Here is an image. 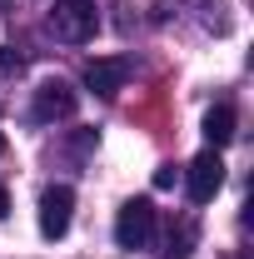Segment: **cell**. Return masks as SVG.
Wrapping results in <instances>:
<instances>
[{"mask_svg":"<svg viewBox=\"0 0 254 259\" xmlns=\"http://www.w3.org/2000/svg\"><path fill=\"white\" fill-rule=\"evenodd\" d=\"M50 30H55V40H65V45H85V40L100 30V15H95L90 0H55Z\"/></svg>","mask_w":254,"mask_h":259,"instance_id":"cell-1","label":"cell"},{"mask_svg":"<svg viewBox=\"0 0 254 259\" xmlns=\"http://www.w3.org/2000/svg\"><path fill=\"white\" fill-rule=\"evenodd\" d=\"M150 234H155V204H150V199L120 204V214H115V239H120V249H145Z\"/></svg>","mask_w":254,"mask_h":259,"instance_id":"cell-2","label":"cell"},{"mask_svg":"<svg viewBox=\"0 0 254 259\" xmlns=\"http://www.w3.org/2000/svg\"><path fill=\"white\" fill-rule=\"evenodd\" d=\"M70 214H75V190L70 185H50L40 194V234L45 239H60L70 229Z\"/></svg>","mask_w":254,"mask_h":259,"instance_id":"cell-3","label":"cell"},{"mask_svg":"<svg viewBox=\"0 0 254 259\" xmlns=\"http://www.w3.org/2000/svg\"><path fill=\"white\" fill-rule=\"evenodd\" d=\"M185 185H190V199L194 204H209L224 185V160L215 150H204V155H194L190 160V175H185Z\"/></svg>","mask_w":254,"mask_h":259,"instance_id":"cell-4","label":"cell"},{"mask_svg":"<svg viewBox=\"0 0 254 259\" xmlns=\"http://www.w3.org/2000/svg\"><path fill=\"white\" fill-rule=\"evenodd\" d=\"M75 105H80V95H75L65 80H45V85L35 90V120H70Z\"/></svg>","mask_w":254,"mask_h":259,"instance_id":"cell-5","label":"cell"},{"mask_svg":"<svg viewBox=\"0 0 254 259\" xmlns=\"http://www.w3.org/2000/svg\"><path fill=\"white\" fill-rule=\"evenodd\" d=\"M125 80H130L125 60H90L85 65V85H90L100 100H115L120 90H125Z\"/></svg>","mask_w":254,"mask_h":259,"instance_id":"cell-6","label":"cell"},{"mask_svg":"<svg viewBox=\"0 0 254 259\" xmlns=\"http://www.w3.org/2000/svg\"><path fill=\"white\" fill-rule=\"evenodd\" d=\"M234 125H239V120H234V105H215V110L204 115V135H209V145H215V150L229 145V140H234Z\"/></svg>","mask_w":254,"mask_h":259,"instance_id":"cell-7","label":"cell"},{"mask_svg":"<svg viewBox=\"0 0 254 259\" xmlns=\"http://www.w3.org/2000/svg\"><path fill=\"white\" fill-rule=\"evenodd\" d=\"M159 259H190V234H185V229H180V234L170 229V234H164V249H159Z\"/></svg>","mask_w":254,"mask_h":259,"instance_id":"cell-8","label":"cell"},{"mask_svg":"<svg viewBox=\"0 0 254 259\" xmlns=\"http://www.w3.org/2000/svg\"><path fill=\"white\" fill-rule=\"evenodd\" d=\"M20 55H15V50H0V75H20Z\"/></svg>","mask_w":254,"mask_h":259,"instance_id":"cell-9","label":"cell"},{"mask_svg":"<svg viewBox=\"0 0 254 259\" xmlns=\"http://www.w3.org/2000/svg\"><path fill=\"white\" fill-rule=\"evenodd\" d=\"M175 185V164H159L155 169V190H170Z\"/></svg>","mask_w":254,"mask_h":259,"instance_id":"cell-10","label":"cell"},{"mask_svg":"<svg viewBox=\"0 0 254 259\" xmlns=\"http://www.w3.org/2000/svg\"><path fill=\"white\" fill-rule=\"evenodd\" d=\"M5 214H10V194L0 190V220H5Z\"/></svg>","mask_w":254,"mask_h":259,"instance_id":"cell-11","label":"cell"},{"mask_svg":"<svg viewBox=\"0 0 254 259\" xmlns=\"http://www.w3.org/2000/svg\"><path fill=\"white\" fill-rule=\"evenodd\" d=\"M0 155H5V135H0Z\"/></svg>","mask_w":254,"mask_h":259,"instance_id":"cell-12","label":"cell"}]
</instances>
